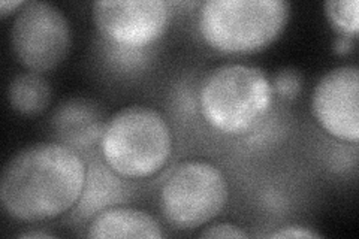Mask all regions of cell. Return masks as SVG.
<instances>
[{
    "label": "cell",
    "instance_id": "obj_1",
    "mask_svg": "<svg viewBox=\"0 0 359 239\" xmlns=\"http://www.w3.org/2000/svg\"><path fill=\"white\" fill-rule=\"evenodd\" d=\"M87 170L71 146L36 142L9 157L0 175V203L25 223L60 217L80 200Z\"/></svg>",
    "mask_w": 359,
    "mask_h": 239
},
{
    "label": "cell",
    "instance_id": "obj_2",
    "mask_svg": "<svg viewBox=\"0 0 359 239\" xmlns=\"http://www.w3.org/2000/svg\"><path fill=\"white\" fill-rule=\"evenodd\" d=\"M172 132L159 111L144 105L121 108L104 126L100 153L121 178L142 179L161 172L172 154Z\"/></svg>",
    "mask_w": 359,
    "mask_h": 239
},
{
    "label": "cell",
    "instance_id": "obj_3",
    "mask_svg": "<svg viewBox=\"0 0 359 239\" xmlns=\"http://www.w3.org/2000/svg\"><path fill=\"white\" fill-rule=\"evenodd\" d=\"M283 0H207L198 11L201 36L220 53L249 54L274 42L287 25Z\"/></svg>",
    "mask_w": 359,
    "mask_h": 239
},
{
    "label": "cell",
    "instance_id": "obj_4",
    "mask_svg": "<svg viewBox=\"0 0 359 239\" xmlns=\"http://www.w3.org/2000/svg\"><path fill=\"white\" fill-rule=\"evenodd\" d=\"M273 97L266 75L238 63L216 67L199 88L202 117L224 135H241L257 126L271 108Z\"/></svg>",
    "mask_w": 359,
    "mask_h": 239
},
{
    "label": "cell",
    "instance_id": "obj_5",
    "mask_svg": "<svg viewBox=\"0 0 359 239\" xmlns=\"http://www.w3.org/2000/svg\"><path fill=\"white\" fill-rule=\"evenodd\" d=\"M228 195L226 178L216 165L186 161L162 184L159 203L163 217L177 229H196L217 217Z\"/></svg>",
    "mask_w": 359,
    "mask_h": 239
},
{
    "label": "cell",
    "instance_id": "obj_6",
    "mask_svg": "<svg viewBox=\"0 0 359 239\" xmlns=\"http://www.w3.org/2000/svg\"><path fill=\"white\" fill-rule=\"evenodd\" d=\"M18 62L36 74L55 69L69 51L71 29L63 11L48 2H26L11 27Z\"/></svg>",
    "mask_w": 359,
    "mask_h": 239
},
{
    "label": "cell",
    "instance_id": "obj_7",
    "mask_svg": "<svg viewBox=\"0 0 359 239\" xmlns=\"http://www.w3.org/2000/svg\"><path fill=\"white\" fill-rule=\"evenodd\" d=\"M92 17L102 35L125 48H144L159 39L170 20L163 0H100Z\"/></svg>",
    "mask_w": 359,
    "mask_h": 239
},
{
    "label": "cell",
    "instance_id": "obj_8",
    "mask_svg": "<svg viewBox=\"0 0 359 239\" xmlns=\"http://www.w3.org/2000/svg\"><path fill=\"white\" fill-rule=\"evenodd\" d=\"M311 111L320 128L337 139L359 141V69L339 66L325 74L314 87Z\"/></svg>",
    "mask_w": 359,
    "mask_h": 239
},
{
    "label": "cell",
    "instance_id": "obj_9",
    "mask_svg": "<svg viewBox=\"0 0 359 239\" xmlns=\"http://www.w3.org/2000/svg\"><path fill=\"white\" fill-rule=\"evenodd\" d=\"M88 238H163L161 224L149 212L112 207L96 214L87 227Z\"/></svg>",
    "mask_w": 359,
    "mask_h": 239
},
{
    "label": "cell",
    "instance_id": "obj_10",
    "mask_svg": "<svg viewBox=\"0 0 359 239\" xmlns=\"http://www.w3.org/2000/svg\"><path fill=\"white\" fill-rule=\"evenodd\" d=\"M53 97L50 83L41 74L22 72L13 78L8 87V100L22 116H36L48 108Z\"/></svg>",
    "mask_w": 359,
    "mask_h": 239
},
{
    "label": "cell",
    "instance_id": "obj_11",
    "mask_svg": "<svg viewBox=\"0 0 359 239\" xmlns=\"http://www.w3.org/2000/svg\"><path fill=\"white\" fill-rule=\"evenodd\" d=\"M325 13L332 27L347 36H356L359 29L356 0H331L325 4Z\"/></svg>",
    "mask_w": 359,
    "mask_h": 239
},
{
    "label": "cell",
    "instance_id": "obj_12",
    "mask_svg": "<svg viewBox=\"0 0 359 239\" xmlns=\"http://www.w3.org/2000/svg\"><path fill=\"white\" fill-rule=\"evenodd\" d=\"M273 92L283 100L295 99L302 90V75L295 71L286 67V69L278 71L274 76L273 81Z\"/></svg>",
    "mask_w": 359,
    "mask_h": 239
},
{
    "label": "cell",
    "instance_id": "obj_13",
    "mask_svg": "<svg viewBox=\"0 0 359 239\" xmlns=\"http://www.w3.org/2000/svg\"><path fill=\"white\" fill-rule=\"evenodd\" d=\"M201 238H249V233L244 232L241 227L231 223H219L207 227L199 233Z\"/></svg>",
    "mask_w": 359,
    "mask_h": 239
},
{
    "label": "cell",
    "instance_id": "obj_14",
    "mask_svg": "<svg viewBox=\"0 0 359 239\" xmlns=\"http://www.w3.org/2000/svg\"><path fill=\"white\" fill-rule=\"evenodd\" d=\"M266 238H322L318 232L306 229V227H298V226H287V227H280V229L266 233Z\"/></svg>",
    "mask_w": 359,
    "mask_h": 239
},
{
    "label": "cell",
    "instance_id": "obj_15",
    "mask_svg": "<svg viewBox=\"0 0 359 239\" xmlns=\"http://www.w3.org/2000/svg\"><path fill=\"white\" fill-rule=\"evenodd\" d=\"M26 2H21V0H4L0 2V13H2V17H8L9 14L15 13V9L25 6Z\"/></svg>",
    "mask_w": 359,
    "mask_h": 239
},
{
    "label": "cell",
    "instance_id": "obj_16",
    "mask_svg": "<svg viewBox=\"0 0 359 239\" xmlns=\"http://www.w3.org/2000/svg\"><path fill=\"white\" fill-rule=\"evenodd\" d=\"M18 236L20 238H55L50 232H22Z\"/></svg>",
    "mask_w": 359,
    "mask_h": 239
}]
</instances>
